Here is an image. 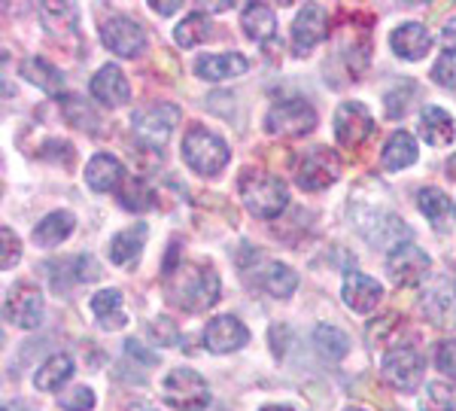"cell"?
<instances>
[{"mask_svg":"<svg viewBox=\"0 0 456 411\" xmlns=\"http://www.w3.org/2000/svg\"><path fill=\"white\" fill-rule=\"evenodd\" d=\"M165 296L189 314L208 311L219 302V275L208 262H180L165 275Z\"/></svg>","mask_w":456,"mask_h":411,"instance_id":"cell-1","label":"cell"},{"mask_svg":"<svg viewBox=\"0 0 456 411\" xmlns=\"http://www.w3.org/2000/svg\"><path fill=\"white\" fill-rule=\"evenodd\" d=\"M238 193L244 208L259 219H274L281 217L289 204V186L277 177V174L265 171H244L238 183Z\"/></svg>","mask_w":456,"mask_h":411,"instance_id":"cell-2","label":"cell"},{"mask_svg":"<svg viewBox=\"0 0 456 411\" xmlns=\"http://www.w3.org/2000/svg\"><path fill=\"white\" fill-rule=\"evenodd\" d=\"M228 144L204 126H192L183 135V159L201 177H213L228 165Z\"/></svg>","mask_w":456,"mask_h":411,"instance_id":"cell-3","label":"cell"},{"mask_svg":"<svg viewBox=\"0 0 456 411\" xmlns=\"http://www.w3.org/2000/svg\"><path fill=\"white\" fill-rule=\"evenodd\" d=\"M341 177V161L329 146H311L296 159V183L305 193H322Z\"/></svg>","mask_w":456,"mask_h":411,"instance_id":"cell-4","label":"cell"},{"mask_svg":"<svg viewBox=\"0 0 456 411\" xmlns=\"http://www.w3.org/2000/svg\"><path fill=\"white\" fill-rule=\"evenodd\" d=\"M161 399L176 411H204L210 406V387L192 369H174L161 384Z\"/></svg>","mask_w":456,"mask_h":411,"instance_id":"cell-5","label":"cell"},{"mask_svg":"<svg viewBox=\"0 0 456 411\" xmlns=\"http://www.w3.org/2000/svg\"><path fill=\"white\" fill-rule=\"evenodd\" d=\"M183 119L180 107L176 104H152L134 113V137L150 150H161L167 144V137L174 135L176 122Z\"/></svg>","mask_w":456,"mask_h":411,"instance_id":"cell-6","label":"cell"},{"mask_svg":"<svg viewBox=\"0 0 456 411\" xmlns=\"http://www.w3.org/2000/svg\"><path fill=\"white\" fill-rule=\"evenodd\" d=\"M265 128H268V135L277 137H301L316 128V110L301 98L281 101V104L268 110Z\"/></svg>","mask_w":456,"mask_h":411,"instance_id":"cell-7","label":"cell"},{"mask_svg":"<svg viewBox=\"0 0 456 411\" xmlns=\"http://www.w3.org/2000/svg\"><path fill=\"white\" fill-rule=\"evenodd\" d=\"M101 40L113 55L119 58H137L146 49V31L128 16H110L101 25Z\"/></svg>","mask_w":456,"mask_h":411,"instance_id":"cell-8","label":"cell"},{"mask_svg":"<svg viewBox=\"0 0 456 411\" xmlns=\"http://www.w3.org/2000/svg\"><path fill=\"white\" fill-rule=\"evenodd\" d=\"M374 119L362 101H347L335 110V137L344 150H356L371 137Z\"/></svg>","mask_w":456,"mask_h":411,"instance_id":"cell-9","label":"cell"},{"mask_svg":"<svg viewBox=\"0 0 456 411\" xmlns=\"http://www.w3.org/2000/svg\"><path fill=\"white\" fill-rule=\"evenodd\" d=\"M380 375H384L387 384H393L395 390L411 393L417 390L423 378V357L417 354L414 348H395L384 357V366H380Z\"/></svg>","mask_w":456,"mask_h":411,"instance_id":"cell-10","label":"cell"},{"mask_svg":"<svg viewBox=\"0 0 456 411\" xmlns=\"http://www.w3.org/2000/svg\"><path fill=\"white\" fill-rule=\"evenodd\" d=\"M4 317L19 329H37L43 320V296L34 284H16L6 292Z\"/></svg>","mask_w":456,"mask_h":411,"instance_id":"cell-11","label":"cell"},{"mask_svg":"<svg viewBox=\"0 0 456 411\" xmlns=\"http://www.w3.org/2000/svg\"><path fill=\"white\" fill-rule=\"evenodd\" d=\"M329 34V10L322 4H307L292 21V53L307 55L316 43H322Z\"/></svg>","mask_w":456,"mask_h":411,"instance_id":"cell-12","label":"cell"},{"mask_svg":"<svg viewBox=\"0 0 456 411\" xmlns=\"http://www.w3.org/2000/svg\"><path fill=\"white\" fill-rule=\"evenodd\" d=\"M429 256H426L417 244H402L395 247L393 253H389L387 259V275L389 281L395 286H414L420 284L426 277V271H429Z\"/></svg>","mask_w":456,"mask_h":411,"instance_id":"cell-13","label":"cell"},{"mask_svg":"<svg viewBox=\"0 0 456 411\" xmlns=\"http://www.w3.org/2000/svg\"><path fill=\"white\" fill-rule=\"evenodd\" d=\"M249 341L247 326L232 314H223V317H213L204 329V348L213 350V354H232V350H240Z\"/></svg>","mask_w":456,"mask_h":411,"instance_id":"cell-14","label":"cell"},{"mask_svg":"<svg viewBox=\"0 0 456 411\" xmlns=\"http://www.w3.org/2000/svg\"><path fill=\"white\" fill-rule=\"evenodd\" d=\"M423 311L436 326H456V284L451 277L432 281L423 292Z\"/></svg>","mask_w":456,"mask_h":411,"instance_id":"cell-15","label":"cell"},{"mask_svg":"<svg viewBox=\"0 0 456 411\" xmlns=\"http://www.w3.org/2000/svg\"><path fill=\"white\" fill-rule=\"evenodd\" d=\"M341 299H344V305H347L350 311L369 314V311H374V308L380 305V299H384V286H380L369 275H359V271H353V275L344 277Z\"/></svg>","mask_w":456,"mask_h":411,"instance_id":"cell-16","label":"cell"},{"mask_svg":"<svg viewBox=\"0 0 456 411\" xmlns=\"http://www.w3.org/2000/svg\"><path fill=\"white\" fill-rule=\"evenodd\" d=\"M92 95L107 107H122L131 101V86L128 77L122 73L119 64H104L98 73L92 77Z\"/></svg>","mask_w":456,"mask_h":411,"instance_id":"cell-17","label":"cell"},{"mask_svg":"<svg viewBox=\"0 0 456 411\" xmlns=\"http://www.w3.org/2000/svg\"><path fill=\"white\" fill-rule=\"evenodd\" d=\"M86 183L94 189V193H119V186L125 183L122 161L116 156H110V152L92 156L86 165Z\"/></svg>","mask_w":456,"mask_h":411,"instance_id":"cell-18","label":"cell"},{"mask_svg":"<svg viewBox=\"0 0 456 411\" xmlns=\"http://www.w3.org/2000/svg\"><path fill=\"white\" fill-rule=\"evenodd\" d=\"M389 43H393V53L404 58V62H420L432 49V34L423 25H417V21H404V25L393 31Z\"/></svg>","mask_w":456,"mask_h":411,"instance_id":"cell-19","label":"cell"},{"mask_svg":"<svg viewBox=\"0 0 456 411\" xmlns=\"http://www.w3.org/2000/svg\"><path fill=\"white\" fill-rule=\"evenodd\" d=\"M249 62L240 53H216V55H201L195 62V73L208 83H223V79L240 77L247 73Z\"/></svg>","mask_w":456,"mask_h":411,"instance_id":"cell-20","label":"cell"},{"mask_svg":"<svg viewBox=\"0 0 456 411\" xmlns=\"http://www.w3.org/2000/svg\"><path fill=\"white\" fill-rule=\"evenodd\" d=\"M420 135L429 146H451L456 141V122L447 110L429 104L420 113Z\"/></svg>","mask_w":456,"mask_h":411,"instance_id":"cell-21","label":"cell"},{"mask_svg":"<svg viewBox=\"0 0 456 411\" xmlns=\"http://www.w3.org/2000/svg\"><path fill=\"white\" fill-rule=\"evenodd\" d=\"M146 238H150V229H146L143 223L116 232L113 238H110V262H116V266H128V262H134L146 247Z\"/></svg>","mask_w":456,"mask_h":411,"instance_id":"cell-22","label":"cell"},{"mask_svg":"<svg viewBox=\"0 0 456 411\" xmlns=\"http://www.w3.org/2000/svg\"><path fill=\"white\" fill-rule=\"evenodd\" d=\"M19 70H21V79H28V83L37 86V89H43L46 95L64 92V73L58 70L53 62H46V58H40V55L25 58Z\"/></svg>","mask_w":456,"mask_h":411,"instance_id":"cell-23","label":"cell"},{"mask_svg":"<svg viewBox=\"0 0 456 411\" xmlns=\"http://www.w3.org/2000/svg\"><path fill=\"white\" fill-rule=\"evenodd\" d=\"M240 28L247 31L249 40L271 43L277 34V16L268 4H247L244 12H240Z\"/></svg>","mask_w":456,"mask_h":411,"instance_id":"cell-24","label":"cell"},{"mask_svg":"<svg viewBox=\"0 0 456 411\" xmlns=\"http://www.w3.org/2000/svg\"><path fill=\"white\" fill-rule=\"evenodd\" d=\"M73 226H77V217L70 210H53L34 226V241L40 247H58L73 234Z\"/></svg>","mask_w":456,"mask_h":411,"instance_id":"cell-25","label":"cell"},{"mask_svg":"<svg viewBox=\"0 0 456 411\" xmlns=\"http://www.w3.org/2000/svg\"><path fill=\"white\" fill-rule=\"evenodd\" d=\"M70 375H73V359L68 354H53L37 369L34 387L40 393H55V390H61V384H68Z\"/></svg>","mask_w":456,"mask_h":411,"instance_id":"cell-26","label":"cell"},{"mask_svg":"<svg viewBox=\"0 0 456 411\" xmlns=\"http://www.w3.org/2000/svg\"><path fill=\"white\" fill-rule=\"evenodd\" d=\"M92 314L98 320L101 329H122L125 326V308H122V292L119 290H101L92 296Z\"/></svg>","mask_w":456,"mask_h":411,"instance_id":"cell-27","label":"cell"},{"mask_svg":"<svg viewBox=\"0 0 456 411\" xmlns=\"http://www.w3.org/2000/svg\"><path fill=\"white\" fill-rule=\"evenodd\" d=\"M259 286L274 299H289L298 290V275L289 266H283V262H265Z\"/></svg>","mask_w":456,"mask_h":411,"instance_id":"cell-28","label":"cell"},{"mask_svg":"<svg viewBox=\"0 0 456 411\" xmlns=\"http://www.w3.org/2000/svg\"><path fill=\"white\" fill-rule=\"evenodd\" d=\"M384 168L387 171H402V168H411L417 161V141L408 131H395L393 137L384 146Z\"/></svg>","mask_w":456,"mask_h":411,"instance_id":"cell-29","label":"cell"},{"mask_svg":"<svg viewBox=\"0 0 456 411\" xmlns=\"http://www.w3.org/2000/svg\"><path fill=\"white\" fill-rule=\"evenodd\" d=\"M119 201L125 210H134V214H146V210L156 208V193L143 177H125L119 186Z\"/></svg>","mask_w":456,"mask_h":411,"instance_id":"cell-30","label":"cell"},{"mask_svg":"<svg viewBox=\"0 0 456 411\" xmlns=\"http://www.w3.org/2000/svg\"><path fill=\"white\" fill-rule=\"evenodd\" d=\"M417 201H420L423 217L429 219L436 229H447V219H451V198H447L444 189L426 186L417 193Z\"/></svg>","mask_w":456,"mask_h":411,"instance_id":"cell-31","label":"cell"},{"mask_svg":"<svg viewBox=\"0 0 456 411\" xmlns=\"http://www.w3.org/2000/svg\"><path fill=\"white\" fill-rule=\"evenodd\" d=\"M314 344L326 359H344V357H347V350H350L347 335H344L338 326H329V323H322V326L314 329Z\"/></svg>","mask_w":456,"mask_h":411,"instance_id":"cell-32","label":"cell"},{"mask_svg":"<svg viewBox=\"0 0 456 411\" xmlns=\"http://www.w3.org/2000/svg\"><path fill=\"white\" fill-rule=\"evenodd\" d=\"M208 37H210V19L204 16V12H192V16H186L174 31L176 46H183V49H192V46H198V43L208 40Z\"/></svg>","mask_w":456,"mask_h":411,"instance_id":"cell-33","label":"cell"},{"mask_svg":"<svg viewBox=\"0 0 456 411\" xmlns=\"http://www.w3.org/2000/svg\"><path fill=\"white\" fill-rule=\"evenodd\" d=\"M40 16L53 34H73L77 31V6L73 4H40Z\"/></svg>","mask_w":456,"mask_h":411,"instance_id":"cell-34","label":"cell"},{"mask_svg":"<svg viewBox=\"0 0 456 411\" xmlns=\"http://www.w3.org/2000/svg\"><path fill=\"white\" fill-rule=\"evenodd\" d=\"M453 408H456V396L451 387L441 384V381L426 387V393L420 399V411H453Z\"/></svg>","mask_w":456,"mask_h":411,"instance_id":"cell-35","label":"cell"},{"mask_svg":"<svg viewBox=\"0 0 456 411\" xmlns=\"http://www.w3.org/2000/svg\"><path fill=\"white\" fill-rule=\"evenodd\" d=\"M411 95H417V86L411 83V79H404L402 86H395V89L387 95V116H389V119H399V116L408 113V107H411L408 98H411Z\"/></svg>","mask_w":456,"mask_h":411,"instance_id":"cell-36","label":"cell"},{"mask_svg":"<svg viewBox=\"0 0 456 411\" xmlns=\"http://www.w3.org/2000/svg\"><path fill=\"white\" fill-rule=\"evenodd\" d=\"M0 241H4V256H0V268L10 271L21 259V241H19V234L10 229V226H4V229H0Z\"/></svg>","mask_w":456,"mask_h":411,"instance_id":"cell-37","label":"cell"},{"mask_svg":"<svg viewBox=\"0 0 456 411\" xmlns=\"http://www.w3.org/2000/svg\"><path fill=\"white\" fill-rule=\"evenodd\" d=\"M61 408L64 411H92L94 408V393H92V387H73L70 393H64L61 399Z\"/></svg>","mask_w":456,"mask_h":411,"instance_id":"cell-38","label":"cell"},{"mask_svg":"<svg viewBox=\"0 0 456 411\" xmlns=\"http://www.w3.org/2000/svg\"><path fill=\"white\" fill-rule=\"evenodd\" d=\"M432 79L444 89H456V53H444L432 68Z\"/></svg>","mask_w":456,"mask_h":411,"instance_id":"cell-39","label":"cell"},{"mask_svg":"<svg viewBox=\"0 0 456 411\" xmlns=\"http://www.w3.org/2000/svg\"><path fill=\"white\" fill-rule=\"evenodd\" d=\"M436 366L444 375H451L456 381V339L451 341H441L438 344V354H436Z\"/></svg>","mask_w":456,"mask_h":411,"instance_id":"cell-40","label":"cell"},{"mask_svg":"<svg viewBox=\"0 0 456 411\" xmlns=\"http://www.w3.org/2000/svg\"><path fill=\"white\" fill-rule=\"evenodd\" d=\"M150 333H152V339H156L159 344H174L176 341V326L167 317H159V320H152V326H150Z\"/></svg>","mask_w":456,"mask_h":411,"instance_id":"cell-41","label":"cell"},{"mask_svg":"<svg viewBox=\"0 0 456 411\" xmlns=\"http://www.w3.org/2000/svg\"><path fill=\"white\" fill-rule=\"evenodd\" d=\"M152 10H156V12H161V16H171V12H176V10H180V0H152Z\"/></svg>","mask_w":456,"mask_h":411,"instance_id":"cell-42","label":"cell"},{"mask_svg":"<svg viewBox=\"0 0 456 411\" xmlns=\"http://www.w3.org/2000/svg\"><path fill=\"white\" fill-rule=\"evenodd\" d=\"M441 40L447 43V53H456V19H451L441 31Z\"/></svg>","mask_w":456,"mask_h":411,"instance_id":"cell-43","label":"cell"},{"mask_svg":"<svg viewBox=\"0 0 456 411\" xmlns=\"http://www.w3.org/2000/svg\"><path fill=\"white\" fill-rule=\"evenodd\" d=\"M0 411H34V408L28 406L25 399H12V402H4V408Z\"/></svg>","mask_w":456,"mask_h":411,"instance_id":"cell-44","label":"cell"},{"mask_svg":"<svg viewBox=\"0 0 456 411\" xmlns=\"http://www.w3.org/2000/svg\"><path fill=\"white\" fill-rule=\"evenodd\" d=\"M125 411H159L156 406H150V402H131Z\"/></svg>","mask_w":456,"mask_h":411,"instance_id":"cell-45","label":"cell"},{"mask_svg":"<svg viewBox=\"0 0 456 411\" xmlns=\"http://www.w3.org/2000/svg\"><path fill=\"white\" fill-rule=\"evenodd\" d=\"M259 411H292L289 406H265V408H259Z\"/></svg>","mask_w":456,"mask_h":411,"instance_id":"cell-46","label":"cell"},{"mask_svg":"<svg viewBox=\"0 0 456 411\" xmlns=\"http://www.w3.org/2000/svg\"><path fill=\"white\" fill-rule=\"evenodd\" d=\"M347 411H365V408H347Z\"/></svg>","mask_w":456,"mask_h":411,"instance_id":"cell-47","label":"cell"}]
</instances>
